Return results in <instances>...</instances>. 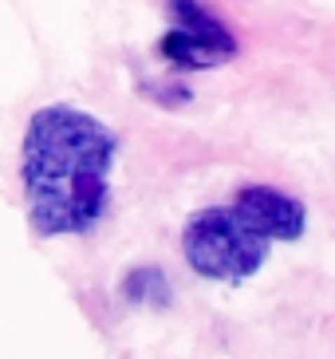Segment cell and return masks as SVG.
<instances>
[{"label":"cell","mask_w":335,"mask_h":359,"mask_svg":"<svg viewBox=\"0 0 335 359\" xmlns=\"http://www.w3.org/2000/svg\"><path fill=\"white\" fill-rule=\"evenodd\" d=\"M118 135L99 115L48 103L28 118L20 142V186L40 237H83L111 205Z\"/></svg>","instance_id":"obj_1"},{"label":"cell","mask_w":335,"mask_h":359,"mask_svg":"<svg viewBox=\"0 0 335 359\" xmlns=\"http://www.w3.org/2000/svg\"><path fill=\"white\" fill-rule=\"evenodd\" d=\"M304 229V201L273 186H245L229 205H210L189 217L182 229V257L198 276L241 285L261 273L276 241H300Z\"/></svg>","instance_id":"obj_2"},{"label":"cell","mask_w":335,"mask_h":359,"mask_svg":"<svg viewBox=\"0 0 335 359\" xmlns=\"http://www.w3.org/2000/svg\"><path fill=\"white\" fill-rule=\"evenodd\" d=\"M174 28L162 36V55L178 67H217L237 55V36L201 0H166Z\"/></svg>","instance_id":"obj_3"}]
</instances>
